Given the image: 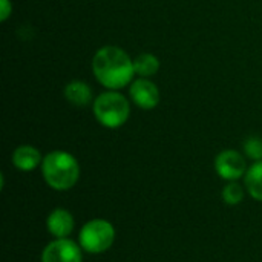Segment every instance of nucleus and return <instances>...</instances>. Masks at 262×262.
Masks as SVG:
<instances>
[{
  "label": "nucleus",
  "instance_id": "39448f33",
  "mask_svg": "<svg viewBox=\"0 0 262 262\" xmlns=\"http://www.w3.org/2000/svg\"><path fill=\"white\" fill-rule=\"evenodd\" d=\"M247 161L243 154L233 149L223 150L215 158V170L220 178L229 181H238L247 173Z\"/></svg>",
  "mask_w": 262,
  "mask_h": 262
},
{
  "label": "nucleus",
  "instance_id": "7ed1b4c3",
  "mask_svg": "<svg viewBox=\"0 0 262 262\" xmlns=\"http://www.w3.org/2000/svg\"><path fill=\"white\" fill-rule=\"evenodd\" d=\"M92 111L95 120L103 127L118 129L129 120L130 103L118 91H106L94 100Z\"/></svg>",
  "mask_w": 262,
  "mask_h": 262
},
{
  "label": "nucleus",
  "instance_id": "f257e3e1",
  "mask_svg": "<svg viewBox=\"0 0 262 262\" xmlns=\"http://www.w3.org/2000/svg\"><path fill=\"white\" fill-rule=\"evenodd\" d=\"M95 80L107 91H120L130 86L135 77V66L130 55L118 46H103L92 58Z\"/></svg>",
  "mask_w": 262,
  "mask_h": 262
},
{
  "label": "nucleus",
  "instance_id": "f03ea898",
  "mask_svg": "<svg viewBox=\"0 0 262 262\" xmlns=\"http://www.w3.org/2000/svg\"><path fill=\"white\" fill-rule=\"evenodd\" d=\"M41 175L45 183L58 192L72 189L80 178L77 158L66 150H52L41 161Z\"/></svg>",
  "mask_w": 262,
  "mask_h": 262
},
{
  "label": "nucleus",
  "instance_id": "9b49d317",
  "mask_svg": "<svg viewBox=\"0 0 262 262\" xmlns=\"http://www.w3.org/2000/svg\"><path fill=\"white\" fill-rule=\"evenodd\" d=\"M244 184L247 193L262 203V161H255L249 169L244 177Z\"/></svg>",
  "mask_w": 262,
  "mask_h": 262
},
{
  "label": "nucleus",
  "instance_id": "f8f14e48",
  "mask_svg": "<svg viewBox=\"0 0 262 262\" xmlns=\"http://www.w3.org/2000/svg\"><path fill=\"white\" fill-rule=\"evenodd\" d=\"M135 74L143 78H150L160 71V60L150 52H143L134 60Z\"/></svg>",
  "mask_w": 262,
  "mask_h": 262
},
{
  "label": "nucleus",
  "instance_id": "4468645a",
  "mask_svg": "<svg viewBox=\"0 0 262 262\" xmlns=\"http://www.w3.org/2000/svg\"><path fill=\"white\" fill-rule=\"evenodd\" d=\"M244 154L247 158L253 161H262V138L261 137H249L244 141Z\"/></svg>",
  "mask_w": 262,
  "mask_h": 262
},
{
  "label": "nucleus",
  "instance_id": "2eb2a0df",
  "mask_svg": "<svg viewBox=\"0 0 262 262\" xmlns=\"http://www.w3.org/2000/svg\"><path fill=\"white\" fill-rule=\"evenodd\" d=\"M12 14V3L11 0H0V20L6 21Z\"/></svg>",
  "mask_w": 262,
  "mask_h": 262
},
{
  "label": "nucleus",
  "instance_id": "6e6552de",
  "mask_svg": "<svg viewBox=\"0 0 262 262\" xmlns=\"http://www.w3.org/2000/svg\"><path fill=\"white\" fill-rule=\"evenodd\" d=\"M74 227L75 220L72 213L63 207L54 209L46 218V229L55 239L69 238V235L74 232Z\"/></svg>",
  "mask_w": 262,
  "mask_h": 262
},
{
  "label": "nucleus",
  "instance_id": "ddd939ff",
  "mask_svg": "<svg viewBox=\"0 0 262 262\" xmlns=\"http://www.w3.org/2000/svg\"><path fill=\"white\" fill-rule=\"evenodd\" d=\"M244 187L238 181H229L223 189V200L229 206H238L244 200Z\"/></svg>",
  "mask_w": 262,
  "mask_h": 262
},
{
  "label": "nucleus",
  "instance_id": "423d86ee",
  "mask_svg": "<svg viewBox=\"0 0 262 262\" xmlns=\"http://www.w3.org/2000/svg\"><path fill=\"white\" fill-rule=\"evenodd\" d=\"M41 262H83V249L69 238L54 239L43 249Z\"/></svg>",
  "mask_w": 262,
  "mask_h": 262
},
{
  "label": "nucleus",
  "instance_id": "9d476101",
  "mask_svg": "<svg viewBox=\"0 0 262 262\" xmlns=\"http://www.w3.org/2000/svg\"><path fill=\"white\" fill-rule=\"evenodd\" d=\"M64 98L78 107L88 106L91 103H94V92L91 89V86L81 80H72L64 86Z\"/></svg>",
  "mask_w": 262,
  "mask_h": 262
},
{
  "label": "nucleus",
  "instance_id": "1a4fd4ad",
  "mask_svg": "<svg viewBox=\"0 0 262 262\" xmlns=\"http://www.w3.org/2000/svg\"><path fill=\"white\" fill-rule=\"evenodd\" d=\"M41 161L43 158L40 150L31 144H21L12 152V164L21 172H32L34 169L41 166Z\"/></svg>",
  "mask_w": 262,
  "mask_h": 262
},
{
  "label": "nucleus",
  "instance_id": "20e7f679",
  "mask_svg": "<svg viewBox=\"0 0 262 262\" xmlns=\"http://www.w3.org/2000/svg\"><path fill=\"white\" fill-rule=\"evenodd\" d=\"M115 229L107 220H91L78 233V244L83 252L89 255H100L107 252L115 241Z\"/></svg>",
  "mask_w": 262,
  "mask_h": 262
},
{
  "label": "nucleus",
  "instance_id": "0eeeda50",
  "mask_svg": "<svg viewBox=\"0 0 262 262\" xmlns=\"http://www.w3.org/2000/svg\"><path fill=\"white\" fill-rule=\"evenodd\" d=\"M129 95L130 100L144 111H152L160 104V89L149 78L138 77L134 80L129 88Z\"/></svg>",
  "mask_w": 262,
  "mask_h": 262
}]
</instances>
